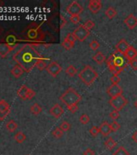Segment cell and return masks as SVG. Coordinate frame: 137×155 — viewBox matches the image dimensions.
Returning a JSON list of instances; mask_svg holds the SVG:
<instances>
[{
    "label": "cell",
    "instance_id": "obj_1",
    "mask_svg": "<svg viewBox=\"0 0 137 155\" xmlns=\"http://www.w3.org/2000/svg\"><path fill=\"white\" fill-rule=\"evenodd\" d=\"M42 58L41 54L31 45H25L13 55V60L21 66L25 72H30L39 59Z\"/></svg>",
    "mask_w": 137,
    "mask_h": 155
},
{
    "label": "cell",
    "instance_id": "obj_2",
    "mask_svg": "<svg viewBox=\"0 0 137 155\" xmlns=\"http://www.w3.org/2000/svg\"><path fill=\"white\" fill-rule=\"evenodd\" d=\"M123 63H124L123 58L120 56H116L115 53L110 56L106 61V65L110 72L112 73L113 75H116V76H119V74H121L123 69L125 68V65H123Z\"/></svg>",
    "mask_w": 137,
    "mask_h": 155
},
{
    "label": "cell",
    "instance_id": "obj_3",
    "mask_svg": "<svg viewBox=\"0 0 137 155\" xmlns=\"http://www.w3.org/2000/svg\"><path fill=\"white\" fill-rule=\"evenodd\" d=\"M60 100L68 107L78 104L82 100V96L74 89L69 88L60 95Z\"/></svg>",
    "mask_w": 137,
    "mask_h": 155
},
{
    "label": "cell",
    "instance_id": "obj_4",
    "mask_svg": "<svg viewBox=\"0 0 137 155\" xmlns=\"http://www.w3.org/2000/svg\"><path fill=\"white\" fill-rule=\"evenodd\" d=\"M78 77L86 86H90L99 77V74L90 65H86L78 74Z\"/></svg>",
    "mask_w": 137,
    "mask_h": 155
},
{
    "label": "cell",
    "instance_id": "obj_5",
    "mask_svg": "<svg viewBox=\"0 0 137 155\" xmlns=\"http://www.w3.org/2000/svg\"><path fill=\"white\" fill-rule=\"evenodd\" d=\"M111 106L113 107L115 110L116 111H121L123 107H125L128 104V100L126 99L125 97L123 96V94L121 95H119L117 97H115V98H112V99H110L109 101Z\"/></svg>",
    "mask_w": 137,
    "mask_h": 155
},
{
    "label": "cell",
    "instance_id": "obj_6",
    "mask_svg": "<svg viewBox=\"0 0 137 155\" xmlns=\"http://www.w3.org/2000/svg\"><path fill=\"white\" fill-rule=\"evenodd\" d=\"M90 31H89L83 24H81L75 29L73 34L75 36V38L77 39V41L82 42L90 36Z\"/></svg>",
    "mask_w": 137,
    "mask_h": 155
},
{
    "label": "cell",
    "instance_id": "obj_7",
    "mask_svg": "<svg viewBox=\"0 0 137 155\" xmlns=\"http://www.w3.org/2000/svg\"><path fill=\"white\" fill-rule=\"evenodd\" d=\"M82 12H83V7L77 1H73V2H71L66 8V12L70 15V16L79 15Z\"/></svg>",
    "mask_w": 137,
    "mask_h": 155
},
{
    "label": "cell",
    "instance_id": "obj_8",
    "mask_svg": "<svg viewBox=\"0 0 137 155\" xmlns=\"http://www.w3.org/2000/svg\"><path fill=\"white\" fill-rule=\"evenodd\" d=\"M46 70L51 76L56 78L62 70V67L57 61H52L49 65H48V66L46 68Z\"/></svg>",
    "mask_w": 137,
    "mask_h": 155
},
{
    "label": "cell",
    "instance_id": "obj_9",
    "mask_svg": "<svg viewBox=\"0 0 137 155\" xmlns=\"http://www.w3.org/2000/svg\"><path fill=\"white\" fill-rule=\"evenodd\" d=\"M106 92H107L109 96L111 97V99H112V98H115V97L123 94V91L122 89V87L119 84H112L107 88Z\"/></svg>",
    "mask_w": 137,
    "mask_h": 155
},
{
    "label": "cell",
    "instance_id": "obj_10",
    "mask_svg": "<svg viewBox=\"0 0 137 155\" xmlns=\"http://www.w3.org/2000/svg\"><path fill=\"white\" fill-rule=\"evenodd\" d=\"M10 113V106L4 99L0 100V120H4V119Z\"/></svg>",
    "mask_w": 137,
    "mask_h": 155
},
{
    "label": "cell",
    "instance_id": "obj_11",
    "mask_svg": "<svg viewBox=\"0 0 137 155\" xmlns=\"http://www.w3.org/2000/svg\"><path fill=\"white\" fill-rule=\"evenodd\" d=\"M15 47V46L5 43V42H1L0 43V57H2V58H6L11 51L14 50Z\"/></svg>",
    "mask_w": 137,
    "mask_h": 155
},
{
    "label": "cell",
    "instance_id": "obj_12",
    "mask_svg": "<svg viewBox=\"0 0 137 155\" xmlns=\"http://www.w3.org/2000/svg\"><path fill=\"white\" fill-rule=\"evenodd\" d=\"M103 5L100 0H90L88 4V8L93 14H97L102 9Z\"/></svg>",
    "mask_w": 137,
    "mask_h": 155
},
{
    "label": "cell",
    "instance_id": "obj_13",
    "mask_svg": "<svg viewBox=\"0 0 137 155\" xmlns=\"http://www.w3.org/2000/svg\"><path fill=\"white\" fill-rule=\"evenodd\" d=\"M129 47H130V45H128L127 41L124 39H122L116 45V49L118 53H120L121 55H124Z\"/></svg>",
    "mask_w": 137,
    "mask_h": 155
},
{
    "label": "cell",
    "instance_id": "obj_14",
    "mask_svg": "<svg viewBox=\"0 0 137 155\" xmlns=\"http://www.w3.org/2000/svg\"><path fill=\"white\" fill-rule=\"evenodd\" d=\"M49 112L55 118H60V116L63 115V113H64V109L62 108V107L60 106V104H57L53 107H51Z\"/></svg>",
    "mask_w": 137,
    "mask_h": 155
},
{
    "label": "cell",
    "instance_id": "obj_15",
    "mask_svg": "<svg viewBox=\"0 0 137 155\" xmlns=\"http://www.w3.org/2000/svg\"><path fill=\"white\" fill-rule=\"evenodd\" d=\"M124 24L129 29H134L137 26V18L133 14H130L124 19Z\"/></svg>",
    "mask_w": 137,
    "mask_h": 155
},
{
    "label": "cell",
    "instance_id": "obj_16",
    "mask_svg": "<svg viewBox=\"0 0 137 155\" xmlns=\"http://www.w3.org/2000/svg\"><path fill=\"white\" fill-rule=\"evenodd\" d=\"M111 132H112V130H111V124L108 122H106V121L103 122L100 125V127H99V133H101L103 136H104V137L110 135Z\"/></svg>",
    "mask_w": 137,
    "mask_h": 155
},
{
    "label": "cell",
    "instance_id": "obj_17",
    "mask_svg": "<svg viewBox=\"0 0 137 155\" xmlns=\"http://www.w3.org/2000/svg\"><path fill=\"white\" fill-rule=\"evenodd\" d=\"M124 57H125L128 61L132 60L134 58H136L137 57V50L135 49L133 46L130 45V47L128 48V49L127 50V52L124 54Z\"/></svg>",
    "mask_w": 137,
    "mask_h": 155
},
{
    "label": "cell",
    "instance_id": "obj_18",
    "mask_svg": "<svg viewBox=\"0 0 137 155\" xmlns=\"http://www.w3.org/2000/svg\"><path fill=\"white\" fill-rule=\"evenodd\" d=\"M24 69H23L20 65H18V64L15 65L14 67L12 68L11 70V73L12 74V75H13L15 78H16L20 77V76L24 74Z\"/></svg>",
    "mask_w": 137,
    "mask_h": 155
},
{
    "label": "cell",
    "instance_id": "obj_19",
    "mask_svg": "<svg viewBox=\"0 0 137 155\" xmlns=\"http://www.w3.org/2000/svg\"><path fill=\"white\" fill-rule=\"evenodd\" d=\"M28 87L25 85H22L17 91V95L22 99H27V93L28 91Z\"/></svg>",
    "mask_w": 137,
    "mask_h": 155
},
{
    "label": "cell",
    "instance_id": "obj_20",
    "mask_svg": "<svg viewBox=\"0 0 137 155\" xmlns=\"http://www.w3.org/2000/svg\"><path fill=\"white\" fill-rule=\"evenodd\" d=\"M93 60H94L96 63H98L99 65H102V64L106 61V57H105V55H103L101 52H98V53L93 57Z\"/></svg>",
    "mask_w": 137,
    "mask_h": 155
},
{
    "label": "cell",
    "instance_id": "obj_21",
    "mask_svg": "<svg viewBox=\"0 0 137 155\" xmlns=\"http://www.w3.org/2000/svg\"><path fill=\"white\" fill-rule=\"evenodd\" d=\"M105 15H106V16L107 17V18L111 19L116 16V15H117V11H116L113 7H109L106 10Z\"/></svg>",
    "mask_w": 137,
    "mask_h": 155
},
{
    "label": "cell",
    "instance_id": "obj_22",
    "mask_svg": "<svg viewBox=\"0 0 137 155\" xmlns=\"http://www.w3.org/2000/svg\"><path fill=\"white\" fill-rule=\"evenodd\" d=\"M17 128H18V124H17V123H15L14 120H10L8 121L7 123V124H6V128L7 129V131L8 132H10V133H13V132H15V131L16 130Z\"/></svg>",
    "mask_w": 137,
    "mask_h": 155
},
{
    "label": "cell",
    "instance_id": "obj_23",
    "mask_svg": "<svg viewBox=\"0 0 137 155\" xmlns=\"http://www.w3.org/2000/svg\"><path fill=\"white\" fill-rule=\"evenodd\" d=\"M104 145H105V146H106L108 150H112L113 148H115L116 145H117V143H116V141L114 140L113 138L111 137H110L105 141Z\"/></svg>",
    "mask_w": 137,
    "mask_h": 155
},
{
    "label": "cell",
    "instance_id": "obj_24",
    "mask_svg": "<svg viewBox=\"0 0 137 155\" xmlns=\"http://www.w3.org/2000/svg\"><path fill=\"white\" fill-rule=\"evenodd\" d=\"M61 45H62V47L65 49H66V50H70L71 48H73V46L75 45V43H73V42H71V41H70L68 39H66V37H65L64 40H63L62 43H61Z\"/></svg>",
    "mask_w": 137,
    "mask_h": 155
},
{
    "label": "cell",
    "instance_id": "obj_25",
    "mask_svg": "<svg viewBox=\"0 0 137 155\" xmlns=\"http://www.w3.org/2000/svg\"><path fill=\"white\" fill-rule=\"evenodd\" d=\"M15 140L16 141L17 143H19V144H21L24 141V140H26V135L24 134L23 132H19V133H17L15 135Z\"/></svg>",
    "mask_w": 137,
    "mask_h": 155
},
{
    "label": "cell",
    "instance_id": "obj_26",
    "mask_svg": "<svg viewBox=\"0 0 137 155\" xmlns=\"http://www.w3.org/2000/svg\"><path fill=\"white\" fill-rule=\"evenodd\" d=\"M65 73H66L69 76H70V77H73V76H75V75L77 74V70L73 65H70L67 68H66Z\"/></svg>",
    "mask_w": 137,
    "mask_h": 155
},
{
    "label": "cell",
    "instance_id": "obj_27",
    "mask_svg": "<svg viewBox=\"0 0 137 155\" xmlns=\"http://www.w3.org/2000/svg\"><path fill=\"white\" fill-rule=\"evenodd\" d=\"M30 110H31V113L37 116V115H39V114L42 111V107H41L38 104H34L31 107Z\"/></svg>",
    "mask_w": 137,
    "mask_h": 155
},
{
    "label": "cell",
    "instance_id": "obj_28",
    "mask_svg": "<svg viewBox=\"0 0 137 155\" xmlns=\"http://www.w3.org/2000/svg\"><path fill=\"white\" fill-rule=\"evenodd\" d=\"M113 155H130V153H129V152L123 146H119L113 153Z\"/></svg>",
    "mask_w": 137,
    "mask_h": 155
},
{
    "label": "cell",
    "instance_id": "obj_29",
    "mask_svg": "<svg viewBox=\"0 0 137 155\" xmlns=\"http://www.w3.org/2000/svg\"><path fill=\"white\" fill-rule=\"evenodd\" d=\"M36 66L37 67V69L40 70H44V69H46L47 66H46L45 60H44L43 58H41V59H39V60L37 61V62H36Z\"/></svg>",
    "mask_w": 137,
    "mask_h": 155
},
{
    "label": "cell",
    "instance_id": "obj_30",
    "mask_svg": "<svg viewBox=\"0 0 137 155\" xmlns=\"http://www.w3.org/2000/svg\"><path fill=\"white\" fill-rule=\"evenodd\" d=\"M52 134H53V136L54 137L59 139V138L62 137L63 134H64V131L61 130L60 128H56L53 131Z\"/></svg>",
    "mask_w": 137,
    "mask_h": 155
},
{
    "label": "cell",
    "instance_id": "obj_31",
    "mask_svg": "<svg viewBox=\"0 0 137 155\" xmlns=\"http://www.w3.org/2000/svg\"><path fill=\"white\" fill-rule=\"evenodd\" d=\"M79 121L80 123L82 124H88L90 122L89 116L86 115V114H83V115H82V116H80Z\"/></svg>",
    "mask_w": 137,
    "mask_h": 155
},
{
    "label": "cell",
    "instance_id": "obj_32",
    "mask_svg": "<svg viewBox=\"0 0 137 155\" xmlns=\"http://www.w3.org/2000/svg\"><path fill=\"white\" fill-rule=\"evenodd\" d=\"M120 124H119L116 120H114L113 122H111V128L112 132H117V131L120 129Z\"/></svg>",
    "mask_w": 137,
    "mask_h": 155
},
{
    "label": "cell",
    "instance_id": "obj_33",
    "mask_svg": "<svg viewBox=\"0 0 137 155\" xmlns=\"http://www.w3.org/2000/svg\"><path fill=\"white\" fill-rule=\"evenodd\" d=\"M70 127L71 126H70V123H68L67 121H63L61 124L60 125V128L62 131H64V132H67V131L70 130Z\"/></svg>",
    "mask_w": 137,
    "mask_h": 155
},
{
    "label": "cell",
    "instance_id": "obj_34",
    "mask_svg": "<svg viewBox=\"0 0 137 155\" xmlns=\"http://www.w3.org/2000/svg\"><path fill=\"white\" fill-rule=\"evenodd\" d=\"M99 47H100V44H99L97 41H95V40L92 41L90 43V48H91L92 50L96 51Z\"/></svg>",
    "mask_w": 137,
    "mask_h": 155
},
{
    "label": "cell",
    "instance_id": "obj_35",
    "mask_svg": "<svg viewBox=\"0 0 137 155\" xmlns=\"http://www.w3.org/2000/svg\"><path fill=\"white\" fill-rule=\"evenodd\" d=\"M90 133L91 134V136H93L94 137H97L98 134L99 133V128H98L97 126H93L91 127V128L90 129Z\"/></svg>",
    "mask_w": 137,
    "mask_h": 155
},
{
    "label": "cell",
    "instance_id": "obj_36",
    "mask_svg": "<svg viewBox=\"0 0 137 155\" xmlns=\"http://www.w3.org/2000/svg\"><path fill=\"white\" fill-rule=\"evenodd\" d=\"M84 26L86 27L89 31H90L91 29L94 28V27L95 26V24L94 23V21H92V20L89 19V20H87V21L85 23Z\"/></svg>",
    "mask_w": 137,
    "mask_h": 155
},
{
    "label": "cell",
    "instance_id": "obj_37",
    "mask_svg": "<svg viewBox=\"0 0 137 155\" xmlns=\"http://www.w3.org/2000/svg\"><path fill=\"white\" fill-rule=\"evenodd\" d=\"M70 22L73 23V24H78L81 20V18H80V15H72V16H70Z\"/></svg>",
    "mask_w": 137,
    "mask_h": 155
},
{
    "label": "cell",
    "instance_id": "obj_38",
    "mask_svg": "<svg viewBox=\"0 0 137 155\" xmlns=\"http://www.w3.org/2000/svg\"><path fill=\"white\" fill-rule=\"evenodd\" d=\"M128 64L134 70H137V58H134L132 60L128 61Z\"/></svg>",
    "mask_w": 137,
    "mask_h": 155
},
{
    "label": "cell",
    "instance_id": "obj_39",
    "mask_svg": "<svg viewBox=\"0 0 137 155\" xmlns=\"http://www.w3.org/2000/svg\"><path fill=\"white\" fill-rule=\"evenodd\" d=\"M110 117H111L112 120H116L119 117V111H116V110L112 111L111 113H110Z\"/></svg>",
    "mask_w": 137,
    "mask_h": 155
},
{
    "label": "cell",
    "instance_id": "obj_40",
    "mask_svg": "<svg viewBox=\"0 0 137 155\" xmlns=\"http://www.w3.org/2000/svg\"><path fill=\"white\" fill-rule=\"evenodd\" d=\"M36 95V92L34 91L32 89H28V91L27 93V99H31L32 98H34Z\"/></svg>",
    "mask_w": 137,
    "mask_h": 155
},
{
    "label": "cell",
    "instance_id": "obj_41",
    "mask_svg": "<svg viewBox=\"0 0 137 155\" xmlns=\"http://www.w3.org/2000/svg\"><path fill=\"white\" fill-rule=\"evenodd\" d=\"M111 82H112V84H119V82H120V78L119 77V76L113 75L111 78Z\"/></svg>",
    "mask_w": 137,
    "mask_h": 155
},
{
    "label": "cell",
    "instance_id": "obj_42",
    "mask_svg": "<svg viewBox=\"0 0 137 155\" xmlns=\"http://www.w3.org/2000/svg\"><path fill=\"white\" fill-rule=\"evenodd\" d=\"M67 108H68V110H69V111L71 112V113L73 114L77 111V109H78V106H77V104H76V105H73V106L68 107Z\"/></svg>",
    "mask_w": 137,
    "mask_h": 155
},
{
    "label": "cell",
    "instance_id": "obj_43",
    "mask_svg": "<svg viewBox=\"0 0 137 155\" xmlns=\"http://www.w3.org/2000/svg\"><path fill=\"white\" fill-rule=\"evenodd\" d=\"M66 39H68L69 41H71V42H73V43H75V41H77V39L75 38V36H73V33H69L66 36Z\"/></svg>",
    "mask_w": 137,
    "mask_h": 155
},
{
    "label": "cell",
    "instance_id": "obj_44",
    "mask_svg": "<svg viewBox=\"0 0 137 155\" xmlns=\"http://www.w3.org/2000/svg\"><path fill=\"white\" fill-rule=\"evenodd\" d=\"M83 155H95V152L91 149L88 148L83 152Z\"/></svg>",
    "mask_w": 137,
    "mask_h": 155
},
{
    "label": "cell",
    "instance_id": "obj_45",
    "mask_svg": "<svg viewBox=\"0 0 137 155\" xmlns=\"http://www.w3.org/2000/svg\"><path fill=\"white\" fill-rule=\"evenodd\" d=\"M132 140L135 141V142L137 143V131H135V132H134L132 134Z\"/></svg>",
    "mask_w": 137,
    "mask_h": 155
},
{
    "label": "cell",
    "instance_id": "obj_46",
    "mask_svg": "<svg viewBox=\"0 0 137 155\" xmlns=\"http://www.w3.org/2000/svg\"><path fill=\"white\" fill-rule=\"evenodd\" d=\"M3 31H4V29L2 28V27L0 26V35H2V34L3 33Z\"/></svg>",
    "mask_w": 137,
    "mask_h": 155
},
{
    "label": "cell",
    "instance_id": "obj_47",
    "mask_svg": "<svg viewBox=\"0 0 137 155\" xmlns=\"http://www.w3.org/2000/svg\"><path fill=\"white\" fill-rule=\"evenodd\" d=\"M135 107L137 108V99L135 100Z\"/></svg>",
    "mask_w": 137,
    "mask_h": 155
}]
</instances>
